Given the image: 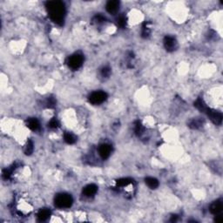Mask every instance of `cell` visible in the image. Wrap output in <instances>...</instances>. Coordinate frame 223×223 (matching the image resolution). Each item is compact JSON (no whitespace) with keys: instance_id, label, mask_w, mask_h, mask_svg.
Here are the masks:
<instances>
[{"instance_id":"obj_1","label":"cell","mask_w":223,"mask_h":223,"mask_svg":"<svg viewBox=\"0 0 223 223\" xmlns=\"http://www.w3.org/2000/svg\"><path fill=\"white\" fill-rule=\"evenodd\" d=\"M47 11L54 23L62 24L65 16V7L60 1H49L46 4Z\"/></svg>"},{"instance_id":"obj_2","label":"cell","mask_w":223,"mask_h":223,"mask_svg":"<svg viewBox=\"0 0 223 223\" xmlns=\"http://www.w3.org/2000/svg\"><path fill=\"white\" fill-rule=\"evenodd\" d=\"M54 201H55L56 207H58L59 208H68L72 205L73 200H72V197L70 195L59 194L56 196Z\"/></svg>"},{"instance_id":"obj_3","label":"cell","mask_w":223,"mask_h":223,"mask_svg":"<svg viewBox=\"0 0 223 223\" xmlns=\"http://www.w3.org/2000/svg\"><path fill=\"white\" fill-rule=\"evenodd\" d=\"M84 62V57L80 53H75L73 55L70 56L67 59V65L72 70L79 69L82 65Z\"/></svg>"},{"instance_id":"obj_4","label":"cell","mask_w":223,"mask_h":223,"mask_svg":"<svg viewBox=\"0 0 223 223\" xmlns=\"http://www.w3.org/2000/svg\"><path fill=\"white\" fill-rule=\"evenodd\" d=\"M107 98V94L102 91H98L94 93H91L89 96V101L93 104V105H99L103 103Z\"/></svg>"},{"instance_id":"obj_5","label":"cell","mask_w":223,"mask_h":223,"mask_svg":"<svg viewBox=\"0 0 223 223\" xmlns=\"http://www.w3.org/2000/svg\"><path fill=\"white\" fill-rule=\"evenodd\" d=\"M206 113L208 114L209 119L213 121L215 125H221V122H222V115H221V112L211 110L210 108H208L207 111H206Z\"/></svg>"},{"instance_id":"obj_6","label":"cell","mask_w":223,"mask_h":223,"mask_svg":"<svg viewBox=\"0 0 223 223\" xmlns=\"http://www.w3.org/2000/svg\"><path fill=\"white\" fill-rule=\"evenodd\" d=\"M164 46L168 51H173L178 47L176 39L172 36H167L164 38Z\"/></svg>"},{"instance_id":"obj_7","label":"cell","mask_w":223,"mask_h":223,"mask_svg":"<svg viewBox=\"0 0 223 223\" xmlns=\"http://www.w3.org/2000/svg\"><path fill=\"white\" fill-rule=\"evenodd\" d=\"M112 153V146L109 144H102L98 147V153L103 160L109 158Z\"/></svg>"},{"instance_id":"obj_8","label":"cell","mask_w":223,"mask_h":223,"mask_svg":"<svg viewBox=\"0 0 223 223\" xmlns=\"http://www.w3.org/2000/svg\"><path fill=\"white\" fill-rule=\"evenodd\" d=\"M106 8L110 14H115L120 9V2L117 0H111L107 4Z\"/></svg>"},{"instance_id":"obj_9","label":"cell","mask_w":223,"mask_h":223,"mask_svg":"<svg viewBox=\"0 0 223 223\" xmlns=\"http://www.w3.org/2000/svg\"><path fill=\"white\" fill-rule=\"evenodd\" d=\"M222 208L223 206L221 200H216V201H214V202H213L211 204L209 210L213 214L217 215V214H221V211H222Z\"/></svg>"},{"instance_id":"obj_10","label":"cell","mask_w":223,"mask_h":223,"mask_svg":"<svg viewBox=\"0 0 223 223\" xmlns=\"http://www.w3.org/2000/svg\"><path fill=\"white\" fill-rule=\"evenodd\" d=\"M98 187L96 185L94 184H90V185H87L86 186H85L83 189V194L85 196L87 197H91V196H93L97 193Z\"/></svg>"},{"instance_id":"obj_11","label":"cell","mask_w":223,"mask_h":223,"mask_svg":"<svg viewBox=\"0 0 223 223\" xmlns=\"http://www.w3.org/2000/svg\"><path fill=\"white\" fill-rule=\"evenodd\" d=\"M51 215V211L48 208H42L38 211L37 216L38 221H45L47 219L49 218V216Z\"/></svg>"},{"instance_id":"obj_12","label":"cell","mask_w":223,"mask_h":223,"mask_svg":"<svg viewBox=\"0 0 223 223\" xmlns=\"http://www.w3.org/2000/svg\"><path fill=\"white\" fill-rule=\"evenodd\" d=\"M27 126L31 130L37 131L40 127V124H39V122L37 119L32 118V119H29L27 120Z\"/></svg>"},{"instance_id":"obj_13","label":"cell","mask_w":223,"mask_h":223,"mask_svg":"<svg viewBox=\"0 0 223 223\" xmlns=\"http://www.w3.org/2000/svg\"><path fill=\"white\" fill-rule=\"evenodd\" d=\"M145 181H146V184L147 185V186L150 187L151 189H155V188H157L159 186V181L155 178L147 177V178H146Z\"/></svg>"},{"instance_id":"obj_14","label":"cell","mask_w":223,"mask_h":223,"mask_svg":"<svg viewBox=\"0 0 223 223\" xmlns=\"http://www.w3.org/2000/svg\"><path fill=\"white\" fill-rule=\"evenodd\" d=\"M195 106L196 107V108H197L198 110L203 112H206L207 109L208 108V107L206 106V104H205V102L203 101V99L200 98H199L195 101Z\"/></svg>"},{"instance_id":"obj_15","label":"cell","mask_w":223,"mask_h":223,"mask_svg":"<svg viewBox=\"0 0 223 223\" xmlns=\"http://www.w3.org/2000/svg\"><path fill=\"white\" fill-rule=\"evenodd\" d=\"M64 139L67 144H74L76 142V137L71 133H65L64 134Z\"/></svg>"},{"instance_id":"obj_16","label":"cell","mask_w":223,"mask_h":223,"mask_svg":"<svg viewBox=\"0 0 223 223\" xmlns=\"http://www.w3.org/2000/svg\"><path fill=\"white\" fill-rule=\"evenodd\" d=\"M132 180L128 179V178H123V179H120L117 181V186L119 187H124V186H128L132 183Z\"/></svg>"},{"instance_id":"obj_17","label":"cell","mask_w":223,"mask_h":223,"mask_svg":"<svg viewBox=\"0 0 223 223\" xmlns=\"http://www.w3.org/2000/svg\"><path fill=\"white\" fill-rule=\"evenodd\" d=\"M134 131L136 134L138 135H141L144 133V127H143L142 124L140 123V121L137 120L134 123Z\"/></svg>"},{"instance_id":"obj_18","label":"cell","mask_w":223,"mask_h":223,"mask_svg":"<svg viewBox=\"0 0 223 223\" xmlns=\"http://www.w3.org/2000/svg\"><path fill=\"white\" fill-rule=\"evenodd\" d=\"M24 152L26 155H30L32 154L33 152V143L31 140H28V142L26 145L24 146Z\"/></svg>"},{"instance_id":"obj_19","label":"cell","mask_w":223,"mask_h":223,"mask_svg":"<svg viewBox=\"0 0 223 223\" xmlns=\"http://www.w3.org/2000/svg\"><path fill=\"white\" fill-rule=\"evenodd\" d=\"M201 125H202V121L199 120V119H194L189 123V126L192 127V128H194V129H198Z\"/></svg>"},{"instance_id":"obj_20","label":"cell","mask_w":223,"mask_h":223,"mask_svg":"<svg viewBox=\"0 0 223 223\" xmlns=\"http://www.w3.org/2000/svg\"><path fill=\"white\" fill-rule=\"evenodd\" d=\"M117 24L121 28H124L126 24V19L125 16H120L119 19H117Z\"/></svg>"},{"instance_id":"obj_21","label":"cell","mask_w":223,"mask_h":223,"mask_svg":"<svg viewBox=\"0 0 223 223\" xmlns=\"http://www.w3.org/2000/svg\"><path fill=\"white\" fill-rule=\"evenodd\" d=\"M150 34V28L147 25V23H145L142 26V36L144 37H148Z\"/></svg>"},{"instance_id":"obj_22","label":"cell","mask_w":223,"mask_h":223,"mask_svg":"<svg viewBox=\"0 0 223 223\" xmlns=\"http://www.w3.org/2000/svg\"><path fill=\"white\" fill-rule=\"evenodd\" d=\"M48 125H49V127H51V128H57V127H59V120L55 119V118H53V119H51L50 122L48 123Z\"/></svg>"},{"instance_id":"obj_23","label":"cell","mask_w":223,"mask_h":223,"mask_svg":"<svg viewBox=\"0 0 223 223\" xmlns=\"http://www.w3.org/2000/svg\"><path fill=\"white\" fill-rule=\"evenodd\" d=\"M105 20H106V18H105L104 16H102V15H100V14H98V15H96V16L93 18V21L96 24H101L103 23Z\"/></svg>"},{"instance_id":"obj_24","label":"cell","mask_w":223,"mask_h":223,"mask_svg":"<svg viewBox=\"0 0 223 223\" xmlns=\"http://www.w3.org/2000/svg\"><path fill=\"white\" fill-rule=\"evenodd\" d=\"M56 105V100L54 98L50 97L47 98L46 100V107H49V108H52V107H55Z\"/></svg>"},{"instance_id":"obj_25","label":"cell","mask_w":223,"mask_h":223,"mask_svg":"<svg viewBox=\"0 0 223 223\" xmlns=\"http://www.w3.org/2000/svg\"><path fill=\"white\" fill-rule=\"evenodd\" d=\"M111 74V69L109 67H104L101 70V75L103 77H108Z\"/></svg>"},{"instance_id":"obj_26","label":"cell","mask_w":223,"mask_h":223,"mask_svg":"<svg viewBox=\"0 0 223 223\" xmlns=\"http://www.w3.org/2000/svg\"><path fill=\"white\" fill-rule=\"evenodd\" d=\"M223 221V218L221 217V214H217L216 215V218H215V221L216 222H221Z\"/></svg>"},{"instance_id":"obj_27","label":"cell","mask_w":223,"mask_h":223,"mask_svg":"<svg viewBox=\"0 0 223 223\" xmlns=\"http://www.w3.org/2000/svg\"><path fill=\"white\" fill-rule=\"evenodd\" d=\"M177 219H178V216H177V215H173L172 219H171V221H173H173H176Z\"/></svg>"}]
</instances>
